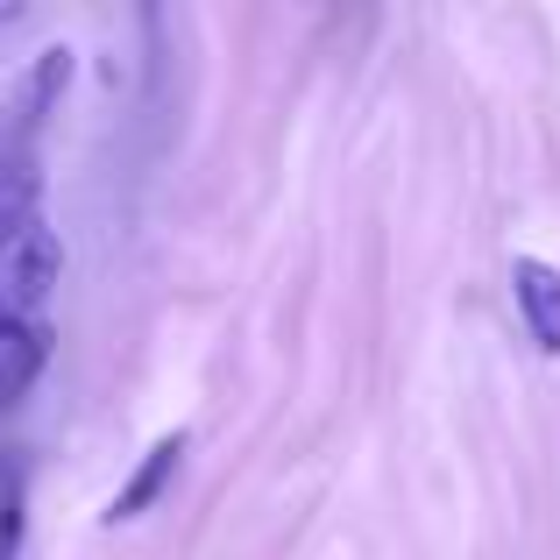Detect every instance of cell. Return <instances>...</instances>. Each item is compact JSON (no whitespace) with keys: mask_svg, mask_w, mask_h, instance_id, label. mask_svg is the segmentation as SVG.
<instances>
[{"mask_svg":"<svg viewBox=\"0 0 560 560\" xmlns=\"http://www.w3.org/2000/svg\"><path fill=\"white\" fill-rule=\"evenodd\" d=\"M57 270H65V248H57V234L36 220V228H28L22 242H14L8 256H0V313H8V319L36 313V305L50 299Z\"/></svg>","mask_w":560,"mask_h":560,"instance_id":"1","label":"cell"},{"mask_svg":"<svg viewBox=\"0 0 560 560\" xmlns=\"http://www.w3.org/2000/svg\"><path fill=\"white\" fill-rule=\"evenodd\" d=\"M511 291H518L525 334H533L547 355H560V270H547L539 256H518L511 262Z\"/></svg>","mask_w":560,"mask_h":560,"instance_id":"2","label":"cell"},{"mask_svg":"<svg viewBox=\"0 0 560 560\" xmlns=\"http://www.w3.org/2000/svg\"><path fill=\"white\" fill-rule=\"evenodd\" d=\"M43 362H50V334L36 319H0V405H22Z\"/></svg>","mask_w":560,"mask_h":560,"instance_id":"3","label":"cell"},{"mask_svg":"<svg viewBox=\"0 0 560 560\" xmlns=\"http://www.w3.org/2000/svg\"><path fill=\"white\" fill-rule=\"evenodd\" d=\"M28 228H36V164L14 156V164H0V256H8Z\"/></svg>","mask_w":560,"mask_h":560,"instance_id":"4","label":"cell"},{"mask_svg":"<svg viewBox=\"0 0 560 560\" xmlns=\"http://www.w3.org/2000/svg\"><path fill=\"white\" fill-rule=\"evenodd\" d=\"M178 454H185V440H178V433H171V440H156V447H150V462H142V476L128 482L121 497H114V518H136V511H150V504H156V490L171 482V468H178Z\"/></svg>","mask_w":560,"mask_h":560,"instance_id":"5","label":"cell"},{"mask_svg":"<svg viewBox=\"0 0 560 560\" xmlns=\"http://www.w3.org/2000/svg\"><path fill=\"white\" fill-rule=\"evenodd\" d=\"M22 553V482H8L0 490V560Z\"/></svg>","mask_w":560,"mask_h":560,"instance_id":"6","label":"cell"},{"mask_svg":"<svg viewBox=\"0 0 560 560\" xmlns=\"http://www.w3.org/2000/svg\"><path fill=\"white\" fill-rule=\"evenodd\" d=\"M0 22H14V8H0Z\"/></svg>","mask_w":560,"mask_h":560,"instance_id":"7","label":"cell"}]
</instances>
